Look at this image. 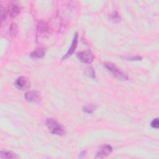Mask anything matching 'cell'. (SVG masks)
Returning <instances> with one entry per match:
<instances>
[{"mask_svg": "<svg viewBox=\"0 0 159 159\" xmlns=\"http://www.w3.org/2000/svg\"><path fill=\"white\" fill-rule=\"evenodd\" d=\"M46 125L50 133L53 134L62 136L64 135L65 134V130L63 127L60 124H59L55 119H47L46 121Z\"/></svg>", "mask_w": 159, "mask_h": 159, "instance_id": "obj_1", "label": "cell"}, {"mask_svg": "<svg viewBox=\"0 0 159 159\" xmlns=\"http://www.w3.org/2000/svg\"><path fill=\"white\" fill-rule=\"evenodd\" d=\"M104 65L107 70L109 71L116 78L122 80H128V77L127 76V75H125L123 72L120 70V69H118L114 63L111 62H106L105 63Z\"/></svg>", "mask_w": 159, "mask_h": 159, "instance_id": "obj_2", "label": "cell"}, {"mask_svg": "<svg viewBox=\"0 0 159 159\" xmlns=\"http://www.w3.org/2000/svg\"><path fill=\"white\" fill-rule=\"evenodd\" d=\"M77 58L83 63H91L94 60V56L90 50L80 52L77 55Z\"/></svg>", "mask_w": 159, "mask_h": 159, "instance_id": "obj_3", "label": "cell"}, {"mask_svg": "<svg viewBox=\"0 0 159 159\" xmlns=\"http://www.w3.org/2000/svg\"><path fill=\"white\" fill-rule=\"evenodd\" d=\"M14 85L19 90H25L30 88V82L27 77H21L16 80Z\"/></svg>", "mask_w": 159, "mask_h": 159, "instance_id": "obj_4", "label": "cell"}, {"mask_svg": "<svg viewBox=\"0 0 159 159\" xmlns=\"http://www.w3.org/2000/svg\"><path fill=\"white\" fill-rule=\"evenodd\" d=\"M26 101L30 103H38L41 100V94L38 91H30L27 92L24 95Z\"/></svg>", "mask_w": 159, "mask_h": 159, "instance_id": "obj_5", "label": "cell"}, {"mask_svg": "<svg viewBox=\"0 0 159 159\" xmlns=\"http://www.w3.org/2000/svg\"><path fill=\"white\" fill-rule=\"evenodd\" d=\"M113 151V148L109 145H102L100 149H99L98 152L96 155V158H102L107 157L108 155H110V153Z\"/></svg>", "mask_w": 159, "mask_h": 159, "instance_id": "obj_6", "label": "cell"}, {"mask_svg": "<svg viewBox=\"0 0 159 159\" xmlns=\"http://www.w3.org/2000/svg\"><path fill=\"white\" fill-rule=\"evenodd\" d=\"M78 33H76L74 37V39L72 43V45L70 46V47L69 48L68 52H67V54L63 57L62 59L64 60V59H67V58H69V57H70L75 52L77 47V43H78Z\"/></svg>", "mask_w": 159, "mask_h": 159, "instance_id": "obj_7", "label": "cell"}, {"mask_svg": "<svg viewBox=\"0 0 159 159\" xmlns=\"http://www.w3.org/2000/svg\"><path fill=\"white\" fill-rule=\"evenodd\" d=\"M8 14L12 18L17 16L21 12L20 7L16 4H10L8 10Z\"/></svg>", "mask_w": 159, "mask_h": 159, "instance_id": "obj_8", "label": "cell"}, {"mask_svg": "<svg viewBox=\"0 0 159 159\" xmlns=\"http://www.w3.org/2000/svg\"><path fill=\"white\" fill-rule=\"evenodd\" d=\"M45 54L46 51L44 49H38L32 52L30 54V57L33 59H39L42 58L45 55Z\"/></svg>", "mask_w": 159, "mask_h": 159, "instance_id": "obj_9", "label": "cell"}, {"mask_svg": "<svg viewBox=\"0 0 159 159\" xmlns=\"http://www.w3.org/2000/svg\"><path fill=\"white\" fill-rule=\"evenodd\" d=\"M18 157L16 153L10 151L2 150L1 153H0V158H16Z\"/></svg>", "mask_w": 159, "mask_h": 159, "instance_id": "obj_10", "label": "cell"}, {"mask_svg": "<svg viewBox=\"0 0 159 159\" xmlns=\"http://www.w3.org/2000/svg\"><path fill=\"white\" fill-rule=\"evenodd\" d=\"M8 33L10 34V36H11V37H16L18 34V27L17 26V24L16 23H13L10 29H9V31Z\"/></svg>", "mask_w": 159, "mask_h": 159, "instance_id": "obj_11", "label": "cell"}, {"mask_svg": "<svg viewBox=\"0 0 159 159\" xmlns=\"http://www.w3.org/2000/svg\"><path fill=\"white\" fill-rule=\"evenodd\" d=\"M95 109H96V106L92 104H89L84 106L83 108V110L84 112L90 114V113H92L95 110Z\"/></svg>", "mask_w": 159, "mask_h": 159, "instance_id": "obj_12", "label": "cell"}, {"mask_svg": "<svg viewBox=\"0 0 159 159\" xmlns=\"http://www.w3.org/2000/svg\"><path fill=\"white\" fill-rule=\"evenodd\" d=\"M8 14V11L6 10V8H4L3 6H2V7H1V18H2V21L6 19Z\"/></svg>", "mask_w": 159, "mask_h": 159, "instance_id": "obj_13", "label": "cell"}, {"mask_svg": "<svg viewBox=\"0 0 159 159\" xmlns=\"http://www.w3.org/2000/svg\"><path fill=\"white\" fill-rule=\"evenodd\" d=\"M47 29H48L47 26L44 23L41 22L40 24L38 25V30L40 32V33H44V32L47 31Z\"/></svg>", "mask_w": 159, "mask_h": 159, "instance_id": "obj_14", "label": "cell"}, {"mask_svg": "<svg viewBox=\"0 0 159 159\" xmlns=\"http://www.w3.org/2000/svg\"><path fill=\"white\" fill-rule=\"evenodd\" d=\"M111 20L114 22H118L121 21V17L119 15V14L117 13V12H114L111 16Z\"/></svg>", "mask_w": 159, "mask_h": 159, "instance_id": "obj_15", "label": "cell"}, {"mask_svg": "<svg viewBox=\"0 0 159 159\" xmlns=\"http://www.w3.org/2000/svg\"><path fill=\"white\" fill-rule=\"evenodd\" d=\"M86 75H88L89 77H90L91 78H95V72H94V70L92 68H88L86 70Z\"/></svg>", "mask_w": 159, "mask_h": 159, "instance_id": "obj_16", "label": "cell"}, {"mask_svg": "<svg viewBox=\"0 0 159 159\" xmlns=\"http://www.w3.org/2000/svg\"><path fill=\"white\" fill-rule=\"evenodd\" d=\"M158 125H159V123H158V118L154 119L152 122H151V126L153 128H155V129H158Z\"/></svg>", "mask_w": 159, "mask_h": 159, "instance_id": "obj_17", "label": "cell"}, {"mask_svg": "<svg viewBox=\"0 0 159 159\" xmlns=\"http://www.w3.org/2000/svg\"><path fill=\"white\" fill-rule=\"evenodd\" d=\"M131 60H141V58L139 57H132V58H129Z\"/></svg>", "mask_w": 159, "mask_h": 159, "instance_id": "obj_18", "label": "cell"}]
</instances>
